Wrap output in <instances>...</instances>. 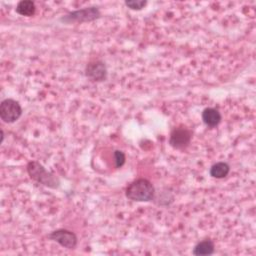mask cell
<instances>
[{
	"label": "cell",
	"mask_w": 256,
	"mask_h": 256,
	"mask_svg": "<svg viewBox=\"0 0 256 256\" xmlns=\"http://www.w3.org/2000/svg\"><path fill=\"white\" fill-rule=\"evenodd\" d=\"M85 75L94 82L105 81L107 78V67L101 60L91 61L85 68Z\"/></svg>",
	"instance_id": "7"
},
{
	"label": "cell",
	"mask_w": 256,
	"mask_h": 256,
	"mask_svg": "<svg viewBox=\"0 0 256 256\" xmlns=\"http://www.w3.org/2000/svg\"><path fill=\"white\" fill-rule=\"evenodd\" d=\"M101 17V12L97 7H89L80 10L70 12L63 16L60 21L71 24V23H85L92 22Z\"/></svg>",
	"instance_id": "3"
},
{
	"label": "cell",
	"mask_w": 256,
	"mask_h": 256,
	"mask_svg": "<svg viewBox=\"0 0 256 256\" xmlns=\"http://www.w3.org/2000/svg\"><path fill=\"white\" fill-rule=\"evenodd\" d=\"M27 172L32 180L48 188L57 189L60 186L59 178L46 170V168L38 161H30L27 164Z\"/></svg>",
	"instance_id": "2"
},
{
	"label": "cell",
	"mask_w": 256,
	"mask_h": 256,
	"mask_svg": "<svg viewBox=\"0 0 256 256\" xmlns=\"http://www.w3.org/2000/svg\"><path fill=\"white\" fill-rule=\"evenodd\" d=\"M215 252V244L211 239L203 240L195 245L193 248V255L196 256H207L212 255Z\"/></svg>",
	"instance_id": "9"
},
{
	"label": "cell",
	"mask_w": 256,
	"mask_h": 256,
	"mask_svg": "<svg viewBox=\"0 0 256 256\" xmlns=\"http://www.w3.org/2000/svg\"><path fill=\"white\" fill-rule=\"evenodd\" d=\"M48 239L58 243L60 246L69 250L75 249L78 244L77 235L67 229H57L52 231L48 235Z\"/></svg>",
	"instance_id": "6"
},
{
	"label": "cell",
	"mask_w": 256,
	"mask_h": 256,
	"mask_svg": "<svg viewBox=\"0 0 256 256\" xmlns=\"http://www.w3.org/2000/svg\"><path fill=\"white\" fill-rule=\"evenodd\" d=\"M210 176L216 179H223L230 173V165L226 162H217L210 168Z\"/></svg>",
	"instance_id": "10"
},
{
	"label": "cell",
	"mask_w": 256,
	"mask_h": 256,
	"mask_svg": "<svg viewBox=\"0 0 256 256\" xmlns=\"http://www.w3.org/2000/svg\"><path fill=\"white\" fill-rule=\"evenodd\" d=\"M114 159H115L116 168H121L122 166H124V164L126 162V155L123 151L116 150L114 152Z\"/></svg>",
	"instance_id": "13"
},
{
	"label": "cell",
	"mask_w": 256,
	"mask_h": 256,
	"mask_svg": "<svg viewBox=\"0 0 256 256\" xmlns=\"http://www.w3.org/2000/svg\"><path fill=\"white\" fill-rule=\"evenodd\" d=\"M23 109L20 103L14 99H5L0 104V118L3 122L11 124L19 120Z\"/></svg>",
	"instance_id": "4"
},
{
	"label": "cell",
	"mask_w": 256,
	"mask_h": 256,
	"mask_svg": "<svg viewBox=\"0 0 256 256\" xmlns=\"http://www.w3.org/2000/svg\"><path fill=\"white\" fill-rule=\"evenodd\" d=\"M16 12L21 16L31 17L35 15L36 5L31 0H22L16 6Z\"/></svg>",
	"instance_id": "11"
},
{
	"label": "cell",
	"mask_w": 256,
	"mask_h": 256,
	"mask_svg": "<svg viewBox=\"0 0 256 256\" xmlns=\"http://www.w3.org/2000/svg\"><path fill=\"white\" fill-rule=\"evenodd\" d=\"M147 1L146 0H128L125 1V5L130 8L131 10H142L146 5H147Z\"/></svg>",
	"instance_id": "12"
},
{
	"label": "cell",
	"mask_w": 256,
	"mask_h": 256,
	"mask_svg": "<svg viewBox=\"0 0 256 256\" xmlns=\"http://www.w3.org/2000/svg\"><path fill=\"white\" fill-rule=\"evenodd\" d=\"M192 140V131L185 126L175 127L169 137V144L171 147L177 150L187 148Z\"/></svg>",
	"instance_id": "5"
},
{
	"label": "cell",
	"mask_w": 256,
	"mask_h": 256,
	"mask_svg": "<svg viewBox=\"0 0 256 256\" xmlns=\"http://www.w3.org/2000/svg\"><path fill=\"white\" fill-rule=\"evenodd\" d=\"M125 195L129 200L135 202H150L155 199L156 190L151 181L139 178L127 186Z\"/></svg>",
	"instance_id": "1"
},
{
	"label": "cell",
	"mask_w": 256,
	"mask_h": 256,
	"mask_svg": "<svg viewBox=\"0 0 256 256\" xmlns=\"http://www.w3.org/2000/svg\"><path fill=\"white\" fill-rule=\"evenodd\" d=\"M3 141H4V132L3 130H1V143H3Z\"/></svg>",
	"instance_id": "14"
},
{
	"label": "cell",
	"mask_w": 256,
	"mask_h": 256,
	"mask_svg": "<svg viewBox=\"0 0 256 256\" xmlns=\"http://www.w3.org/2000/svg\"><path fill=\"white\" fill-rule=\"evenodd\" d=\"M202 120L206 126L210 128H215L220 124L222 120V115L215 108H205L202 112Z\"/></svg>",
	"instance_id": "8"
}]
</instances>
